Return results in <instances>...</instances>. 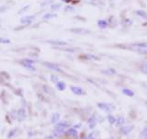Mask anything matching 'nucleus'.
<instances>
[{"label": "nucleus", "instance_id": "nucleus-1", "mask_svg": "<svg viewBox=\"0 0 147 139\" xmlns=\"http://www.w3.org/2000/svg\"><path fill=\"white\" fill-rule=\"evenodd\" d=\"M129 49L136 52H140L142 54H147V43H132L128 46Z\"/></svg>", "mask_w": 147, "mask_h": 139}, {"label": "nucleus", "instance_id": "nucleus-2", "mask_svg": "<svg viewBox=\"0 0 147 139\" xmlns=\"http://www.w3.org/2000/svg\"><path fill=\"white\" fill-rule=\"evenodd\" d=\"M69 123L67 122H61V123H58L54 127V133L56 134L57 136H60L63 134V132L65 131V129H67L69 127Z\"/></svg>", "mask_w": 147, "mask_h": 139}, {"label": "nucleus", "instance_id": "nucleus-3", "mask_svg": "<svg viewBox=\"0 0 147 139\" xmlns=\"http://www.w3.org/2000/svg\"><path fill=\"white\" fill-rule=\"evenodd\" d=\"M98 107L100 110H102V111H104V112H106V113L112 112L113 108H114L111 104H110V103H107V102H100V103L98 104Z\"/></svg>", "mask_w": 147, "mask_h": 139}, {"label": "nucleus", "instance_id": "nucleus-4", "mask_svg": "<svg viewBox=\"0 0 147 139\" xmlns=\"http://www.w3.org/2000/svg\"><path fill=\"white\" fill-rule=\"evenodd\" d=\"M133 128H134L133 124H127V125H124L121 128V133L124 136H127L133 130Z\"/></svg>", "mask_w": 147, "mask_h": 139}, {"label": "nucleus", "instance_id": "nucleus-5", "mask_svg": "<svg viewBox=\"0 0 147 139\" xmlns=\"http://www.w3.org/2000/svg\"><path fill=\"white\" fill-rule=\"evenodd\" d=\"M70 90L74 94H76L77 96H82V95H86V91L80 87H70Z\"/></svg>", "mask_w": 147, "mask_h": 139}, {"label": "nucleus", "instance_id": "nucleus-6", "mask_svg": "<svg viewBox=\"0 0 147 139\" xmlns=\"http://www.w3.org/2000/svg\"><path fill=\"white\" fill-rule=\"evenodd\" d=\"M21 64H22V66H24V67H26V68H28V69H30V70H34V66H33V64H34V62L32 61V60H30V59H25V60H23V61L21 62Z\"/></svg>", "mask_w": 147, "mask_h": 139}, {"label": "nucleus", "instance_id": "nucleus-7", "mask_svg": "<svg viewBox=\"0 0 147 139\" xmlns=\"http://www.w3.org/2000/svg\"><path fill=\"white\" fill-rule=\"evenodd\" d=\"M43 64H44L45 66H47L48 68L52 69V70H53V71H57V72H61V73H63V70H62V69L60 68L58 66H56V64H52V63H49V62H43Z\"/></svg>", "mask_w": 147, "mask_h": 139}, {"label": "nucleus", "instance_id": "nucleus-8", "mask_svg": "<svg viewBox=\"0 0 147 139\" xmlns=\"http://www.w3.org/2000/svg\"><path fill=\"white\" fill-rule=\"evenodd\" d=\"M66 134H67V136L73 137L74 139H77L78 134H77L76 129H75V128H69L68 130L66 131Z\"/></svg>", "mask_w": 147, "mask_h": 139}, {"label": "nucleus", "instance_id": "nucleus-9", "mask_svg": "<svg viewBox=\"0 0 147 139\" xmlns=\"http://www.w3.org/2000/svg\"><path fill=\"white\" fill-rule=\"evenodd\" d=\"M96 123H98V122H96V117H94V116L89 117L88 121H87V124H88V127H89L90 129L95 128L96 125Z\"/></svg>", "mask_w": 147, "mask_h": 139}, {"label": "nucleus", "instance_id": "nucleus-10", "mask_svg": "<svg viewBox=\"0 0 147 139\" xmlns=\"http://www.w3.org/2000/svg\"><path fill=\"white\" fill-rule=\"evenodd\" d=\"M26 118V112L24 109H20V111L18 112V120L20 122L24 121Z\"/></svg>", "mask_w": 147, "mask_h": 139}, {"label": "nucleus", "instance_id": "nucleus-11", "mask_svg": "<svg viewBox=\"0 0 147 139\" xmlns=\"http://www.w3.org/2000/svg\"><path fill=\"white\" fill-rule=\"evenodd\" d=\"M34 18V16H26L24 18H21V23L22 24H30V23H31V21L33 20Z\"/></svg>", "mask_w": 147, "mask_h": 139}, {"label": "nucleus", "instance_id": "nucleus-12", "mask_svg": "<svg viewBox=\"0 0 147 139\" xmlns=\"http://www.w3.org/2000/svg\"><path fill=\"white\" fill-rule=\"evenodd\" d=\"M96 137H98V134H96V132H95V131L91 132L90 134H88V135L82 136V139H96Z\"/></svg>", "mask_w": 147, "mask_h": 139}, {"label": "nucleus", "instance_id": "nucleus-13", "mask_svg": "<svg viewBox=\"0 0 147 139\" xmlns=\"http://www.w3.org/2000/svg\"><path fill=\"white\" fill-rule=\"evenodd\" d=\"M48 43H51V44H55V45H66L67 43L64 41H60V40H51V41H48Z\"/></svg>", "mask_w": 147, "mask_h": 139}, {"label": "nucleus", "instance_id": "nucleus-14", "mask_svg": "<svg viewBox=\"0 0 147 139\" xmlns=\"http://www.w3.org/2000/svg\"><path fill=\"white\" fill-rule=\"evenodd\" d=\"M124 123H125V119H124V117H123V116H119V117L117 118V121H116V125H117L118 127H119V126H123Z\"/></svg>", "mask_w": 147, "mask_h": 139}, {"label": "nucleus", "instance_id": "nucleus-15", "mask_svg": "<svg viewBox=\"0 0 147 139\" xmlns=\"http://www.w3.org/2000/svg\"><path fill=\"white\" fill-rule=\"evenodd\" d=\"M56 87H57V89H58L59 90L63 91V90H65V87H66L65 83L63 82V81H59V82H57V83H56Z\"/></svg>", "mask_w": 147, "mask_h": 139}, {"label": "nucleus", "instance_id": "nucleus-16", "mask_svg": "<svg viewBox=\"0 0 147 139\" xmlns=\"http://www.w3.org/2000/svg\"><path fill=\"white\" fill-rule=\"evenodd\" d=\"M60 119V114L58 113H55L52 115V119H51V122L52 123H56Z\"/></svg>", "mask_w": 147, "mask_h": 139}, {"label": "nucleus", "instance_id": "nucleus-17", "mask_svg": "<svg viewBox=\"0 0 147 139\" xmlns=\"http://www.w3.org/2000/svg\"><path fill=\"white\" fill-rule=\"evenodd\" d=\"M107 119H108V121L109 123V124H114V123H116V121H117V119L115 118V116H113L112 114H109L108 116H107Z\"/></svg>", "mask_w": 147, "mask_h": 139}, {"label": "nucleus", "instance_id": "nucleus-18", "mask_svg": "<svg viewBox=\"0 0 147 139\" xmlns=\"http://www.w3.org/2000/svg\"><path fill=\"white\" fill-rule=\"evenodd\" d=\"M98 26L100 28V29H105V28L108 26V22L104 20H100L98 22Z\"/></svg>", "mask_w": 147, "mask_h": 139}, {"label": "nucleus", "instance_id": "nucleus-19", "mask_svg": "<svg viewBox=\"0 0 147 139\" xmlns=\"http://www.w3.org/2000/svg\"><path fill=\"white\" fill-rule=\"evenodd\" d=\"M122 92H123L124 95H126L128 97H133V96H134V93H133V91L131 90H129V89H123L122 90Z\"/></svg>", "mask_w": 147, "mask_h": 139}, {"label": "nucleus", "instance_id": "nucleus-20", "mask_svg": "<svg viewBox=\"0 0 147 139\" xmlns=\"http://www.w3.org/2000/svg\"><path fill=\"white\" fill-rule=\"evenodd\" d=\"M84 59H86V60H98L99 58L98 56H96V55H93V54H85L84 55Z\"/></svg>", "mask_w": 147, "mask_h": 139}, {"label": "nucleus", "instance_id": "nucleus-21", "mask_svg": "<svg viewBox=\"0 0 147 139\" xmlns=\"http://www.w3.org/2000/svg\"><path fill=\"white\" fill-rule=\"evenodd\" d=\"M136 14L139 17H142V18H144V20H147V14H146V12L142 11V10H137Z\"/></svg>", "mask_w": 147, "mask_h": 139}, {"label": "nucleus", "instance_id": "nucleus-22", "mask_svg": "<svg viewBox=\"0 0 147 139\" xmlns=\"http://www.w3.org/2000/svg\"><path fill=\"white\" fill-rule=\"evenodd\" d=\"M141 70H142V72H144V74H146V75H147V63H144V64H142Z\"/></svg>", "mask_w": 147, "mask_h": 139}, {"label": "nucleus", "instance_id": "nucleus-23", "mask_svg": "<svg viewBox=\"0 0 147 139\" xmlns=\"http://www.w3.org/2000/svg\"><path fill=\"white\" fill-rule=\"evenodd\" d=\"M0 43H4V44L10 43V40H8V39H5V38H1V37H0Z\"/></svg>", "mask_w": 147, "mask_h": 139}, {"label": "nucleus", "instance_id": "nucleus-24", "mask_svg": "<svg viewBox=\"0 0 147 139\" xmlns=\"http://www.w3.org/2000/svg\"><path fill=\"white\" fill-rule=\"evenodd\" d=\"M53 17H56V15L55 14H46L45 16H43V18H51Z\"/></svg>", "mask_w": 147, "mask_h": 139}, {"label": "nucleus", "instance_id": "nucleus-25", "mask_svg": "<svg viewBox=\"0 0 147 139\" xmlns=\"http://www.w3.org/2000/svg\"><path fill=\"white\" fill-rule=\"evenodd\" d=\"M51 79H52V81L53 82H54V83H57V82H59L58 81V78H57V77L56 76H51Z\"/></svg>", "mask_w": 147, "mask_h": 139}, {"label": "nucleus", "instance_id": "nucleus-26", "mask_svg": "<svg viewBox=\"0 0 147 139\" xmlns=\"http://www.w3.org/2000/svg\"><path fill=\"white\" fill-rule=\"evenodd\" d=\"M44 139H53V137L52 136H47Z\"/></svg>", "mask_w": 147, "mask_h": 139}, {"label": "nucleus", "instance_id": "nucleus-27", "mask_svg": "<svg viewBox=\"0 0 147 139\" xmlns=\"http://www.w3.org/2000/svg\"><path fill=\"white\" fill-rule=\"evenodd\" d=\"M4 10V9H1V8H0V12H1V11H3Z\"/></svg>", "mask_w": 147, "mask_h": 139}, {"label": "nucleus", "instance_id": "nucleus-28", "mask_svg": "<svg viewBox=\"0 0 147 139\" xmlns=\"http://www.w3.org/2000/svg\"><path fill=\"white\" fill-rule=\"evenodd\" d=\"M108 139H111V138H108Z\"/></svg>", "mask_w": 147, "mask_h": 139}]
</instances>
